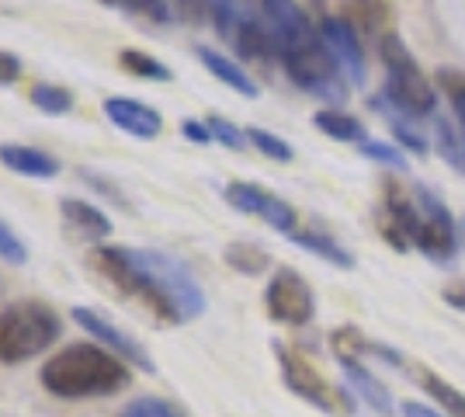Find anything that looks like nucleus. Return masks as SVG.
I'll list each match as a JSON object with an SVG mask.
<instances>
[{
  "label": "nucleus",
  "instance_id": "nucleus-1",
  "mask_svg": "<svg viewBox=\"0 0 465 417\" xmlns=\"http://www.w3.org/2000/svg\"><path fill=\"white\" fill-rule=\"evenodd\" d=\"M101 275L122 293L139 296L163 323H184L205 313V293L184 261L163 251L139 247H97L91 258Z\"/></svg>",
  "mask_w": 465,
  "mask_h": 417
},
{
  "label": "nucleus",
  "instance_id": "nucleus-2",
  "mask_svg": "<svg viewBox=\"0 0 465 417\" xmlns=\"http://www.w3.org/2000/svg\"><path fill=\"white\" fill-rule=\"evenodd\" d=\"M42 386L63 400H87V397H112L129 386L125 362L108 355L97 344H66L63 352L42 365Z\"/></svg>",
  "mask_w": 465,
  "mask_h": 417
},
{
  "label": "nucleus",
  "instance_id": "nucleus-3",
  "mask_svg": "<svg viewBox=\"0 0 465 417\" xmlns=\"http://www.w3.org/2000/svg\"><path fill=\"white\" fill-rule=\"evenodd\" d=\"M59 341V317L45 303H15L0 310V362L21 365Z\"/></svg>",
  "mask_w": 465,
  "mask_h": 417
},
{
  "label": "nucleus",
  "instance_id": "nucleus-4",
  "mask_svg": "<svg viewBox=\"0 0 465 417\" xmlns=\"http://www.w3.org/2000/svg\"><path fill=\"white\" fill-rule=\"evenodd\" d=\"M379 56L386 63V98L410 115H417V119L434 115L438 112V91H434V84L427 80V74L420 70V63L413 60L407 45L396 35H382Z\"/></svg>",
  "mask_w": 465,
  "mask_h": 417
},
{
  "label": "nucleus",
  "instance_id": "nucleus-5",
  "mask_svg": "<svg viewBox=\"0 0 465 417\" xmlns=\"http://www.w3.org/2000/svg\"><path fill=\"white\" fill-rule=\"evenodd\" d=\"M278 60L285 63V74H289L299 91H306V94L320 101H330V104H344L348 101V77L341 74L337 60L330 56L320 32L312 39L285 49Z\"/></svg>",
  "mask_w": 465,
  "mask_h": 417
},
{
  "label": "nucleus",
  "instance_id": "nucleus-6",
  "mask_svg": "<svg viewBox=\"0 0 465 417\" xmlns=\"http://www.w3.org/2000/svg\"><path fill=\"white\" fill-rule=\"evenodd\" d=\"M417 209H420V230L413 247L430 258L434 264H448L459 254V230L455 219L445 209V202L438 199L430 188H417Z\"/></svg>",
  "mask_w": 465,
  "mask_h": 417
},
{
  "label": "nucleus",
  "instance_id": "nucleus-7",
  "mask_svg": "<svg viewBox=\"0 0 465 417\" xmlns=\"http://www.w3.org/2000/svg\"><path fill=\"white\" fill-rule=\"evenodd\" d=\"M274 348H278V362H282V379L295 397H302L306 403L327 411V414H348V397H341L327 379L312 369L310 358L299 355L295 348H285V344H274Z\"/></svg>",
  "mask_w": 465,
  "mask_h": 417
},
{
  "label": "nucleus",
  "instance_id": "nucleus-8",
  "mask_svg": "<svg viewBox=\"0 0 465 417\" xmlns=\"http://www.w3.org/2000/svg\"><path fill=\"white\" fill-rule=\"evenodd\" d=\"M264 306L274 323H289V327H302L316 317V299H312L310 282L292 268L274 272V278L264 289Z\"/></svg>",
  "mask_w": 465,
  "mask_h": 417
},
{
  "label": "nucleus",
  "instance_id": "nucleus-9",
  "mask_svg": "<svg viewBox=\"0 0 465 417\" xmlns=\"http://www.w3.org/2000/svg\"><path fill=\"white\" fill-rule=\"evenodd\" d=\"M223 195H226L232 209H240L247 216H261L272 230L285 233V237H292L299 230V216H295V209H292L289 202L272 195V192H264V188H257L251 181H230L223 188Z\"/></svg>",
  "mask_w": 465,
  "mask_h": 417
},
{
  "label": "nucleus",
  "instance_id": "nucleus-10",
  "mask_svg": "<svg viewBox=\"0 0 465 417\" xmlns=\"http://www.w3.org/2000/svg\"><path fill=\"white\" fill-rule=\"evenodd\" d=\"M320 35H323V45L330 49V56L337 60L341 74L358 87L369 77V63H365V49L358 42V28H351L344 18H333V15H323L320 18Z\"/></svg>",
  "mask_w": 465,
  "mask_h": 417
},
{
  "label": "nucleus",
  "instance_id": "nucleus-11",
  "mask_svg": "<svg viewBox=\"0 0 465 417\" xmlns=\"http://www.w3.org/2000/svg\"><path fill=\"white\" fill-rule=\"evenodd\" d=\"M74 320H77L87 334H94V341L108 344V348H115L118 355L125 358V362H133L136 369H143V372H156V362L143 352V344H139L136 338H129L125 331H118L104 313H97V310H91V306H74Z\"/></svg>",
  "mask_w": 465,
  "mask_h": 417
},
{
  "label": "nucleus",
  "instance_id": "nucleus-12",
  "mask_svg": "<svg viewBox=\"0 0 465 417\" xmlns=\"http://www.w3.org/2000/svg\"><path fill=\"white\" fill-rule=\"evenodd\" d=\"M420 230V209L417 202L407 199V192H400L396 184L386 188V205H382V233L396 251H407L417 240Z\"/></svg>",
  "mask_w": 465,
  "mask_h": 417
},
{
  "label": "nucleus",
  "instance_id": "nucleus-13",
  "mask_svg": "<svg viewBox=\"0 0 465 417\" xmlns=\"http://www.w3.org/2000/svg\"><path fill=\"white\" fill-rule=\"evenodd\" d=\"M104 115L112 125H118L122 133L136 139H156L163 133V115L136 98H108L104 101Z\"/></svg>",
  "mask_w": 465,
  "mask_h": 417
},
{
  "label": "nucleus",
  "instance_id": "nucleus-14",
  "mask_svg": "<svg viewBox=\"0 0 465 417\" xmlns=\"http://www.w3.org/2000/svg\"><path fill=\"white\" fill-rule=\"evenodd\" d=\"M337 362H341V369H344L348 382L354 386V393L365 400V403H369L375 414H382V417L392 414V393H389V386L379 376H371L369 369L361 365V355L337 352Z\"/></svg>",
  "mask_w": 465,
  "mask_h": 417
},
{
  "label": "nucleus",
  "instance_id": "nucleus-15",
  "mask_svg": "<svg viewBox=\"0 0 465 417\" xmlns=\"http://www.w3.org/2000/svg\"><path fill=\"white\" fill-rule=\"evenodd\" d=\"M0 164L7 171H15V174L39 181L56 178L59 171H63V164L53 154H45L39 146H25V143H0Z\"/></svg>",
  "mask_w": 465,
  "mask_h": 417
},
{
  "label": "nucleus",
  "instance_id": "nucleus-16",
  "mask_svg": "<svg viewBox=\"0 0 465 417\" xmlns=\"http://www.w3.org/2000/svg\"><path fill=\"white\" fill-rule=\"evenodd\" d=\"M59 213H63V223L84 240H101L112 237V219L97 209L94 202L84 199H63L59 202Z\"/></svg>",
  "mask_w": 465,
  "mask_h": 417
},
{
  "label": "nucleus",
  "instance_id": "nucleus-17",
  "mask_svg": "<svg viewBox=\"0 0 465 417\" xmlns=\"http://www.w3.org/2000/svg\"><path fill=\"white\" fill-rule=\"evenodd\" d=\"M194 56L205 63V70H209L215 80H223L230 91L243 94V98H257V94H261V87L251 80V74H247V70H240V63H232L230 56L215 53V49H209V45H198V49H194Z\"/></svg>",
  "mask_w": 465,
  "mask_h": 417
},
{
  "label": "nucleus",
  "instance_id": "nucleus-18",
  "mask_svg": "<svg viewBox=\"0 0 465 417\" xmlns=\"http://www.w3.org/2000/svg\"><path fill=\"white\" fill-rule=\"evenodd\" d=\"M371 108L379 112V115H386V122L392 125V133H396V139L407 146V150H413V154H427V136L420 133V125H417V115H410V112H403L400 104H392V101L382 94V98L371 101Z\"/></svg>",
  "mask_w": 465,
  "mask_h": 417
},
{
  "label": "nucleus",
  "instance_id": "nucleus-19",
  "mask_svg": "<svg viewBox=\"0 0 465 417\" xmlns=\"http://www.w3.org/2000/svg\"><path fill=\"white\" fill-rule=\"evenodd\" d=\"M289 240H292V243H299V247H306V251H310V254H316V258H323L327 264H333V268H354V254H351V251H344V247H341L333 237H327V233L295 230Z\"/></svg>",
  "mask_w": 465,
  "mask_h": 417
},
{
  "label": "nucleus",
  "instance_id": "nucleus-20",
  "mask_svg": "<svg viewBox=\"0 0 465 417\" xmlns=\"http://www.w3.org/2000/svg\"><path fill=\"white\" fill-rule=\"evenodd\" d=\"M312 125L320 129V133H327L330 139H337V143H369L365 136V125L358 119H351L344 112H337V108H323V112H316L312 115Z\"/></svg>",
  "mask_w": 465,
  "mask_h": 417
},
{
  "label": "nucleus",
  "instance_id": "nucleus-21",
  "mask_svg": "<svg viewBox=\"0 0 465 417\" xmlns=\"http://www.w3.org/2000/svg\"><path fill=\"white\" fill-rule=\"evenodd\" d=\"M417 382L430 393V400L438 403V411H441L445 417H465V393L462 390H455L448 379L434 376V372H420Z\"/></svg>",
  "mask_w": 465,
  "mask_h": 417
},
{
  "label": "nucleus",
  "instance_id": "nucleus-22",
  "mask_svg": "<svg viewBox=\"0 0 465 417\" xmlns=\"http://www.w3.org/2000/svg\"><path fill=\"white\" fill-rule=\"evenodd\" d=\"M118 63L129 70V74H136L143 80H156V84H167V80H174V70L167 66L163 60H156L150 53H139V49H125Z\"/></svg>",
  "mask_w": 465,
  "mask_h": 417
},
{
  "label": "nucleus",
  "instance_id": "nucleus-23",
  "mask_svg": "<svg viewBox=\"0 0 465 417\" xmlns=\"http://www.w3.org/2000/svg\"><path fill=\"white\" fill-rule=\"evenodd\" d=\"M32 104L45 115H66V112H74V94L66 87H56V84H39L32 91Z\"/></svg>",
  "mask_w": 465,
  "mask_h": 417
},
{
  "label": "nucleus",
  "instance_id": "nucleus-24",
  "mask_svg": "<svg viewBox=\"0 0 465 417\" xmlns=\"http://www.w3.org/2000/svg\"><path fill=\"white\" fill-rule=\"evenodd\" d=\"M226 261H230L236 272H247V275H257V272L268 268V254L251 247V243H232V247H226Z\"/></svg>",
  "mask_w": 465,
  "mask_h": 417
},
{
  "label": "nucleus",
  "instance_id": "nucleus-25",
  "mask_svg": "<svg viewBox=\"0 0 465 417\" xmlns=\"http://www.w3.org/2000/svg\"><path fill=\"white\" fill-rule=\"evenodd\" d=\"M247 139H251L253 146L264 154V157L278 160V164H289L292 160V146L285 143V139H278L274 133H268V129H257V125H251L247 129Z\"/></svg>",
  "mask_w": 465,
  "mask_h": 417
},
{
  "label": "nucleus",
  "instance_id": "nucleus-26",
  "mask_svg": "<svg viewBox=\"0 0 465 417\" xmlns=\"http://www.w3.org/2000/svg\"><path fill=\"white\" fill-rule=\"evenodd\" d=\"M344 15H348L344 21H348L351 28L358 25L361 32H375V28H379V18H382L375 0H344Z\"/></svg>",
  "mask_w": 465,
  "mask_h": 417
},
{
  "label": "nucleus",
  "instance_id": "nucleus-27",
  "mask_svg": "<svg viewBox=\"0 0 465 417\" xmlns=\"http://www.w3.org/2000/svg\"><path fill=\"white\" fill-rule=\"evenodd\" d=\"M205 125H209V133H213L215 143H223V146H230V150H243L251 139H247V133L240 129V125H232L230 119H223V115H209L205 119Z\"/></svg>",
  "mask_w": 465,
  "mask_h": 417
},
{
  "label": "nucleus",
  "instance_id": "nucleus-28",
  "mask_svg": "<svg viewBox=\"0 0 465 417\" xmlns=\"http://www.w3.org/2000/svg\"><path fill=\"white\" fill-rule=\"evenodd\" d=\"M361 154L375 164H386L392 171H407V157L392 146V143H379V139H369V143H361Z\"/></svg>",
  "mask_w": 465,
  "mask_h": 417
},
{
  "label": "nucleus",
  "instance_id": "nucleus-29",
  "mask_svg": "<svg viewBox=\"0 0 465 417\" xmlns=\"http://www.w3.org/2000/svg\"><path fill=\"white\" fill-rule=\"evenodd\" d=\"M0 258L7 264H28V247L21 243V237L11 230V223L0 219Z\"/></svg>",
  "mask_w": 465,
  "mask_h": 417
},
{
  "label": "nucleus",
  "instance_id": "nucleus-30",
  "mask_svg": "<svg viewBox=\"0 0 465 417\" xmlns=\"http://www.w3.org/2000/svg\"><path fill=\"white\" fill-rule=\"evenodd\" d=\"M115 4H122V7L133 11V15H143V18L171 21V4H167V0H115Z\"/></svg>",
  "mask_w": 465,
  "mask_h": 417
},
{
  "label": "nucleus",
  "instance_id": "nucleus-31",
  "mask_svg": "<svg viewBox=\"0 0 465 417\" xmlns=\"http://www.w3.org/2000/svg\"><path fill=\"white\" fill-rule=\"evenodd\" d=\"M122 417H181V414H177L167 400H136V403H129L122 411Z\"/></svg>",
  "mask_w": 465,
  "mask_h": 417
},
{
  "label": "nucleus",
  "instance_id": "nucleus-32",
  "mask_svg": "<svg viewBox=\"0 0 465 417\" xmlns=\"http://www.w3.org/2000/svg\"><path fill=\"white\" fill-rule=\"evenodd\" d=\"M174 7H177V15H181V18L194 21V25L215 15V0H174Z\"/></svg>",
  "mask_w": 465,
  "mask_h": 417
},
{
  "label": "nucleus",
  "instance_id": "nucleus-33",
  "mask_svg": "<svg viewBox=\"0 0 465 417\" xmlns=\"http://www.w3.org/2000/svg\"><path fill=\"white\" fill-rule=\"evenodd\" d=\"M21 80V60L15 53H7V49H0V87H7V84H18Z\"/></svg>",
  "mask_w": 465,
  "mask_h": 417
},
{
  "label": "nucleus",
  "instance_id": "nucleus-34",
  "mask_svg": "<svg viewBox=\"0 0 465 417\" xmlns=\"http://www.w3.org/2000/svg\"><path fill=\"white\" fill-rule=\"evenodd\" d=\"M181 133H184V139H192V143H198V146H209L213 143V133H209V125L198 119H184L181 122Z\"/></svg>",
  "mask_w": 465,
  "mask_h": 417
},
{
  "label": "nucleus",
  "instance_id": "nucleus-35",
  "mask_svg": "<svg viewBox=\"0 0 465 417\" xmlns=\"http://www.w3.org/2000/svg\"><path fill=\"white\" fill-rule=\"evenodd\" d=\"M400 414H403V417H445L438 407L420 403V400H407V403H400Z\"/></svg>",
  "mask_w": 465,
  "mask_h": 417
},
{
  "label": "nucleus",
  "instance_id": "nucleus-36",
  "mask_svg": "<svg viewBox=\"0 0 465 417\" xmlns=\"http://www.w3.org/2000/svg\"><path fill=\"white\" fill-rule=\"evenodd\" d=\"M445 299L451 303V306H462V310H465V285H448Z\"/></svg>",
  "mask_w": 465,
  "mask_h": 417
},
{
  "label": "nucleus",
  "instance_id": "nucleus-37",
  "mask_svg": "<svg viewBox=\"0 0 465 417\" xmlns=\"http://www.w3.org/2000/svg\"><path fill=\"white\" fill-rule=\"evenodd\" d=\"M455 115H459V125H462V136H465V84L459 87V94H455Z\"/></svg>",
  "mask_w": 465,
  "mask_h": 417
},
{
  "label": "nucleus",
  "instance_id": "nucleus-38",
  "mask_svg": "<svg viewBox=\"0 0 465 417\" xmlns=\"http://www.w3.org/2000/svg\"><path fill=\"white\" fill-rule=\"evenodd\" d=\"M462 237H465V223H462Z\"/></svg>",
  "mask_w": 465,
  "mask_h": 417
},
{
  "label": "nucleus",
  "instance_id": "nucleus-39",
  "mask_svg": "<svg viewBox=\"0 0 465 417\" xmlns=\"http://www.w3.org/2000/svg\"><path fill=\"white\" fill-rule=\"evenodd\" d=\"M112 4H115V0H112Z\"/></svg>",
  "mask_w": 465,
  "mask_h": 417
}]
</instances>
